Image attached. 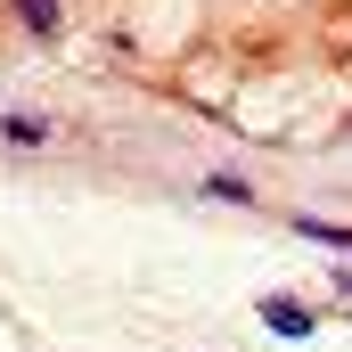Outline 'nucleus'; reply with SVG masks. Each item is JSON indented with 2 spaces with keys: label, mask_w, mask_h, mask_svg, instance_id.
Instances as JSON below:
<instances>
[{
  "label": "nucleus",
  "mask_w": 352,
  "mask_h": 352,
  "mask_svg": "<svg viewBox=\"0 0 352 352\" xmlns=\"http://www.w3.org/2000/svg\"><path fill=\"white\" fill-rule=\"evenodd\" d=\"M263 328H270V336H287V344H303V336H320V311L295 303V295H263Z\"/></svg>",
  "instance_id": "1"
},
{
  "label": "nucleus",
  "mask_w": 352,
  "mask_h": 352,
  "mask_svg": "<svg viewBox=\"0 0 352 352\" xmlns=\"http://www.w3.org/2000/svg\"><path fill=\"white\" fill-rule=\"evenodd\" d=\"M8 8H16V25H25V33H58V25H66V8H58V0H8Z\"/></svg>",
  "instance_id": "2"
},
{
  "label": "nucleus",
  "mask_w": 352,
  "mask_h": 352,
  "mask_svg": "<svg viewBox=\"0 0 352 352\" xmlns=\"http://www.w3.org/2000/svg\"><path fill=\"white\" fill-rule=\"evenodd\" d=\"M295 230H303L311 246H336V254H352V230H344V221H311V213H295Z\"/></svg>",
  "instance_id": "3"
},
{
  "label": "nucleus",
  "mask_w": 352,
  "mask_h": 352,
  "mask_svg": "<svg viewBox=\"0 0 352 352\" xmlns=\"http://www.w3.org/2000/svg\"><path fill=\"white\" fill-rule=\"evenodd\" d=\"M0 140H8V148H41L50 123H33V115H0Z\"/></svg>",
  "instance_id": "4"
},
{
  "label": "nucleus",
  "mask_w": 352,
  "mask_h": 352,
  "mask_svg": "<svg viewBox=\"0 0 352 352\" xmlns=\"http://www.w3.org/2000/svg\"><path fill=\"white\" fill-rule=\"evenodd\" d=\"M205 188H213V197H230V205H254V188H246V180H238V173H213V180H205Z\"/></svg>",
  "instance_id": "5"
},
{
  "label": "nucleus",
  "mask_w": 352,
  "mask_h": 352,
  "mask_svg": "<svg viewBox=\"0 0 352 352\" xmlns=\"http://www.w3.org/2000/svg\"><path fill=\"white\" fill-rule=\"evenodd\" d=\"M336 287H344V295H352V270H336Z\"/></svg>",
  "instance_id": "6"
},
{
  "label": "nucleus",
  "mask_w": 352,
  "mask_h": 352,
  "mask_svg": "<svg viewBox=\"0 0 352 352\" xmlns=\"http://www.w3.org/2000/svg\"><path fill=\"white\" fill-rule=\"evenodd\" d=\"M344 140H352V123H344Z\"/></svg>",
  "instance_id": "7"
}]
</instances>
